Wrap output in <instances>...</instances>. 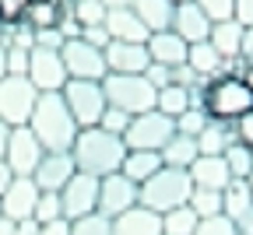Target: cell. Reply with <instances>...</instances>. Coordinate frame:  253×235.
Wrapping results in <instances>:
<instances>
[{"mask_svg":"<svg viewBox=\"0 0 253 235\" xmlns=\"http://www.w3.org/2000/svg\"><path fill=\"white\" fill-rule=\"evenodd\" d=\"M130 11L144 21L148 32H162V28L172 25V11H176V4H172V0H134Z\"/></svg>","mask_w":253,"mask_h":235,"instance_id":"d4e9b609","label":"cell"},{"mask_svg":"<svg viewBox=\"0 0 253 235\" xmlns=\"http://www.w3.org/2000/svg\"><path fill=\"white\" fill-rule=\"evenodd\" d=\"M232 18H236L239 25H253V0H236Z\"/></svg>","mask_w":253,"mask_h":235,"instance_id":"f907efd6","label":"cell"},{"mask_svg":"<svg viewBox=\"0 0 253 235\" xmlns=\"http://www.w3.org/2000/svg\"><path fill=\"white\" fill-rule=\"evenodd\" d=\"M67 14L81 28H91V25L106 21V4H102V0H67Z\"/></svg>","mask_w":253,"mask_h":235,"instance_id":"1f68e13d","label":"cell"},{"mask_svg":"<svg viewBox=\"0 0 253 235\" xmlns=\"http://www.w3.org/2000/svg\"><path fill=\"white\" fill-rule=\"evenodd\" d=\"M201 109L208 113V119L218 123H236L243 113L253 109V88L243 81V74H225L201 84Z\"/></svg>","mask_w":253,"mask_h":235,"instance_id":"3957f363","label":"cell"},{"mask_svg":"<svg viewBox=\"0 0 253 235\" xmlns=\"http://www.w3.org/2000/svg\"><path fill=\"white\" fill-rule=\"evenodd\" d=\"M11 183H14V172H11V165L0 158V196H4V190H7Z\"/></svg>","mask_w":253,"mask_h":235,"instance_id":"db71d44e","label":"cell"},{"mask_svg":"<svg viewBox=\"0 0 253 235\" xmlns=\"http://www.w3.org/2000/svg\"><path fill=\"white\" fill-rule=\"evenodd\" d=\"M32 218H36L39 225H42V221H56V218H63L60 193H42V190H39V200H36V211H32Z\"/></svg>","mask_w":253,"mask_h":235,"instance_id":"8d00e7d4","label":"cell"},{"mask_svg":"<svg viewBox=\"0 0 253 235\" xmlns=\"http://www.w3.org/2000/svg\"><path fill=\"white\" fill-rule=\"evenodd\" d=\"M144 78H148V84L158 91V88H166V84H172V67H162V63H148V71H144Z\"/></svg>","mask_w":253,"mask_h":235,"instance_id":"f6af8a7d","label":"cell"},{"mask_svg":"<svg viewBox=\"0 0 253 235\" xmlns=\"http://www.w3.org/2000/svg\"><path fill=\"white\" fill-rule=\"evenodd\" d=\"M239 60L253 63V25H243V42H239Z\"/></svg>","mask_w":253,"mask_h":235,"instance_id":"681fc988","label":"cell"},{"mask_svg":"<svg viewBox=\"0 0 253 235\" xmlns=\"http://www.w3.org/2000/svg\"><path fill=\"white\" fill-rule=\"evenodd\" d=\"M4 39H7V25L0 21V46H4Z\"/></svg>","mask_w":253,"mask_h":235,"instance_id":"94428289","label":"cell"},{"mask_svg":"<svg viewBox=\"0 0 253 235\" xmlns=\"http://www.w3.org/2000/svg\"><path fill=\"white\" fill-rule=\"evenodd\" d=\"M225 165H229V176L232 179H246L250 172H253V151L246 148V144H239V141H232L229 148H225Z\"/></svg>","mask_w":253,"mask_h":235,"instance_id":"836d02e7","label":"cell"},{"mask_svg":"<svg viewBox=\"0 0 253 235\" xmlns=\"http://www.w3.org/2000/svg\"><path fill=\"white\" fill-rule=\"evenodd\" d=\"M63 11H67L63 0H32L25 21H28L32 28H56L60 18H63Z\"/></svg>","mask_w":253,"mask_h":235,"instance_id":"f1b7e54d","label":"cell"},{"mask_svg":"<svg viewBox=\"0 0 253 235\" xmlns=\"http://www.w3.org/2000/svg\"><path fill=\"white\" fill-rule=\"evenodd\" d=\"M158 169H162V155H158V151H126L123 161H120V172L130 183H137V186L144 179H151Z\"/></svg>","mask_w":253,"mask_h":235,"instance_id":"cb8c5ba5","label":"cell"},{"mask_svg":"<svg viewBox=\"0 0 253 235\" xmlns=\"http://www.w3.org/2000/svg\"><path fill=\"white\" fill-rule=\"evenodd\" d=\"M63 39L60 36V28H36V46H42V49H63ZM32 46V49H36Z\"/></svg>","mask_w":253,"mask_h":235,"instance_id":"bcb514c9","label":"cell"},{"mask_svg":"<svg viewBox=\"0 0 253 235\" xmlns=\"http://www.w3.org/2000/svg\"><path fill=\"white\" fill-rule=\"evenodd\" d=\"M42 155H46V151H42V144L36 141V133H32L28 126H11L4 161L11 165V172H14V176H32Z\"/></svg>","mask_w":253,"mask_h":235,"instance_id":"7c38bea8","label":"cell"},{"mask_svg":"<svg viewBox=\"0 0 253 235\" xmlns=\"http://www.w3.org/2000/svg\"><path fill=\"white\" fill-rule=\"evenodd\" d=\"M28 7H32V0H0V21L18 25V21H25Z\"/></svg>","mask_w":253,"mask_h":235,"instance_id":"60d3db41","label":"cell"},{"mask_svg":"<svg viewBox=\"0 0 253 235\" xmlns=\"http://www.w3.org/2000/svg\"><path fill=\"white\" fill-rule=\"evenodd\" d=\"M102 91H106V102L109 106L130 113V116L155 109V95H158L148 84L144 74H106L102 78Z\"/></svg>","mask_w":253,"mask_h":235,"instance_id":"5b68a950","label":"cell"},{"mask_svg":"<svg viewBox=\"0 0 253 235\" xmlns=\"http://www.w3.org/2000/svg\"><path fill=\"white\" fill-rule=\"evenodd\" d=\"M78 172V165L71 158V151H46L36 165V172H32V179H36V186L42 193H60L63 183H67L71 176Z\"/></svg>","mask_w":253,"mask_h":235,"instance_id":"5bb4252c","label":"cell"},{"mask_svg":"<svg viewBox=\"0 0 253 235\" xmlns=\"http://www.w3.org/2000/svg\"><path fill=\"white\" fill-rule=\"evenodd\" d=\"M25 78L36 84L39 95L60 91L63 84H67V67H63L60 49H42V46H36V49L28 53V74H25Z\"/></svg>","mask_w":253,"mask_h":235,"instance_id":"30bf717a","label":"cell"},{"mask_svg":"<svg viewBox=\"0 0 253 235\" xmlns=\"http://www.w3.org/2000/svg\"><path fill=\"white\" fill-rule=\"evenodd\" d=\"M186 67L194 71L201 81H211V78H218L221 74V67H225V60L218 56V49L204 39V42H190V49H186Z\"/></svg>","mask_w":253,"mask_h":235,"instance_id":"603a6c76","label":"cell"},{"mask_svg":"<svg viewBox=\"0 0 253 235\" xmlns=\"http://www.w3.org/2000/svg\"><path fill=\"white\" fill-rule=\"evenodd\" d=\"M99 126H102L106 133H116V137H123L126 126H130V113H123V109H116V106H106Z\"/></svg>","mask_w":253,"mask_h":235,"instance_id":"ab89813d","label":"cell"},{"mask_svg":"<svg viewBox=\"0 0 253 235\" xmlns=\"http://www.w3.org/2000/svg\"><path fill=\"white\" fill-rule=\"evenodd\" d=\"M232 225H236V232H239V235H253V207H250L243 218H236Z\"/></svg>","mask_w":253,"mask_h":235,"instance_id":"f5cc1de1","label":"cell"},{"mask_svg":"<svg viewBox=\"0 0 253 235\" xmlns=\"http://www.w3.org/2000/svg\"><path fill=\"white\" fill-rule=\"evenodd\" d=\"M39 235H71V221L67 218H56V221H42Z\"/></svg>","mask_w":253,"mask_h":235,"instance_id":"c3c4849f","label":"cell"},{"mask_svg":"<svg viewBox=\"0 0 253 235\" xmlns=\"http://www.w3.org/2000/svg\"><path fill=\"white\" fill-rule=\"evenodd\" d=\"M137 204V183H130L123 172H109L99 179V214L116 218Z\"/></svg>","mask_w":253,"mask_h":235,"instance_id":"4fadbf2b","label":"cell"},{"mask_svg":"<svg viewBox=\"0 0 253 235\" xmlns=\"http://www.w3.org/2000/svg\"><path fill=\"white\" fill-rule=\"evenodd\" d=\"M169 28L183 42H204L208 32H211V18L194 4V0H183V4H176V11H172V25Z\"/></svg>","mask_w":253,"mask_h":235,"instance_id":"e0dca14e","label":"cell"},{"mask_svg":"<svg viewBox=\"0 0 253 235\" xmlns=\"http://www.w3.org/2000/svg\"><path fill=\"white\" fill-rule=\"evenodd\" d=\"M197 221H201V218L190 211V204L172 207V211H166V214H162V235H194Z\"/></svg>","mask_w":253,"mask_h":235,"instance_id":"4dcf8cb0","label":"cell"},{"mask_svg":"<svg viewBox=\"0 0 253 235\" xmlns=\"http://www.w3.org/2000/svg\"><path fill=\"white\" fill-rule=\"evenodd\" d=\"M232 137H236L239 144L253 148V109H250V113H243V116L232 123Z\"/></svg>","mask_w":253,"mask_h":235,"instance_id":"ee69618b","label":"cell"},{"mask_svg":"<svg viewBox=\"0 0 253 235\" xmlns=\"http://www.w3.org/2000/svg\"><path fill=\"white\" fill-rule=\"evenodd\" d=\"M4 46H18V49H32L36 46V28L28 21H18V25H7V39Z\"/></svg>","mask_w":253,"mask_h":235,"instance_id":"f35d334b","label":"cell"},{"mask_svg":"<svg viewBox=\"0 0 253 235\" xmlns=\"http://www.w3.org/2000/svg\"><path fill=\"white\" fill-rule=\"evenodd\" d=\"M144 46H148V60L151 63H162V67H183L186 63V49H190V42H183L172 28L151 32Z\"/></svg>","mask_w":253,"mask_h":235,"instance_id":"ac0fdd59","label":"cell"},{"mask_svg":"<svg viewBox=\"0 0 253 235\" xmlns=\"http://www.w3.org/2000/svg\"><path fill=\"white\" fill-rule=\"evenodd\" d=\"M7 78V46H0V81Z\"/></svg>","mask_w":253,"mask_h":235,"instance_id":"9f6ffc18","label":"cell"},{"mask_svg":"<svg viewBox=\"0 0 253 235\" xmlns=\"http://www.w3.org/2000/svg\"><path fill=\"white\" fill-rule=\"evenodd\" d=\"M71 235H113V218L91 211L84 218H74L71 221Z\"/></svg>","mask_w":253,"mask_h":235,"instance_id":"e575fe53","label":"cell"},{"mask_svg":"<svg viewBox=\"0 0 253 235\" xmlns=\"http://www.w3.org/2000/svg\"><path fill=\"white\" fill-rule=\"evenodd\" d=\"M194 4L211 18V21H221V18H232V7L236 0H194Z\"/></svg>","mask_w":253,"mask_h":235,"instance_id":"b9f144b4","label":"cell"},{"mask_svg":"<svg viewBox=\"0 0 253 235\" xmlns=\"http://www.w3.org/2000/svg\"><path fill=\"white\" fill-rule=\"evenodd\" d=\"M63 102H67L71 116L78 126H99L102 113H106V91H102V81H78V78H67V84L60 88Z\"/></svg>","mask_w":253,"mask_h":235,"instance_id":"52a82bcc","label":"cell"},{"mask_svg":"<svg viewBox=\"0 0 253 235\" xmlns=\"http://www.w3.org/2000/svg\"><path fill=\"white\" fill-rule=\"evenodd\" d=\"M194 235H239V232H236L232 218L214 214V218H201V221H197V228H194Z\"/></svg>","mask_w":253,"mask_h":235,"instance_id":"74e56055","label":"cell"},{"mask_svg":"<svg viewBox=\"0 0 253 235\" xmlns=\"http://www.w3.org/2000/svg\"><path fill=\"white\" fill-rule=\"evenodd\" d=\"M208 42L218 49V56H221V60H236V56H239V42H243V25H239L236 18L211 21Z\"/></svg>","mask_w":253,"mask_h":235,"instance_id":"7402d4cb","label":"cell"},{"mask_svg":"<svg viewBox=\"0 0 253 235\" xmlns=\"http://www.w3.org/2000/svg\"><path fill=\"white\" fill-rule=\"evenodd\" d=\"M28 130L36 133V141L42 144V151H71L74 137H78V123L63 102L60 91H46L36 98V109L28 116Z\"/></svg>","mask_w":253,"mask_h":235,"instance_id":"6da1fadb","label":"cell"},{"mask_svg":"<svg viewBox=\"0 0 253 235\" xmlns=\"http://www.w3.org/2000/svg\"><path fill=\"white\" fill-rule=\"evenodd\" d=\"M172 123H176V133H183V137H197V133L204 130V123H208V113L197 109V106H190V109L179 113Z\"/></svg>","mask_w":253,"mask_h":235,"instance_id":"d590c367","label":"cell"},{"mask_svg":"<svg viewBox=\"0 0 253 235\" xmlns=\"http://www.w3.org/2000/svg\"><path fill=\"white\" fill-rule=\"evenodd\" d=\"M81 39L91 42V46H99V49H106L109 46V32H106V25H91V28H81Z\"/></svg>","mask_w":253,"mask_h":235,"instance_id":"7dc6e473","label":"cell"},{"mask_svg":"<svg viewBox=\"0 0 253 235\" xmlns=\"http://www.w3.org/2000/svg\"><path fill=\"white\" fill-rule=\"evenodd\" d=\"M113 235H162V214H155L141 204L113 218Z\"/></svg>","mask_w":253,"mask_h":235,"instance_id":"44dd1931","label":"cell"},{"mask_svg":"<svg viewBox=\"0 0 253 235\" xmlns=\"http://www.w3.org/2000/svg\"><path fill=\"white\" fill-rule=\"evenodd\" d=\"M28 53H32V49L7 46V74H14V78H25V74H28Z\"/></svg>","mask_w":253,"mask_h":235,"instance_id":"7bdbcfd3","label":"cell"},{"mask_svg":"<svg viewBox=\"0 0 253 235\" xmlns=\"http://www.w3.org/2000/svg\"><path fill=\"white\" fill-rule=\"evenodd\" d=\"M232 123H218V119H208L204 130L197 133V151L201 155H225V148L232 144Z\"/></svg>","mask_w":253,"mask_h":235,"instance_id":"4316f807","label":"cell"},{"mask_svg":"<svg viewBox=\"0 0 253 235\" xmlns=\"http://www.w3.org/2000/svg\"><path fill=\"white\" fill-rule=\"evenodd\" d=\"M102 56H106V71L109 74H144L148 63H151L144 42H116V39H109Z\"/></svg>","mask_w":253,"mask_h":235,"instance_id":"2e32d148","label":"cell"},{"mask_svg":"<svg viewBox=\"0 0 253 235\" xmlns=\"http://www.w3.org/2000/svg\"><path fill=\"white\" fill-rule=\"evenodd\" d=\"M0 218H4V214H0Z\"/></svg>","mask_w":253,"mask_h":235,"instance_id":"e7e4bbea","label":"cell"},{"mask_svg":"<svg viewBox=\"0 0 253 235\" xmlns=\"http://www.w3.org/2000/svg\"><path fill=\"white\" fill-rule=\"evenodd\" d=\"M172 4H183V0H172Z\"/></svg>","mask_w":253,"mask_h":235,"instance_id":"be15d7a7","label":"cell"},{"mask_svg":"<svg viewBox=\"0 0 253 235\" xmlns=\"http://www.w3.org/2000/svg\"><path fill=\"white\" fill-rule=\"evenodd\" d=\"M190 183L194 186H204V190H225L232 183L229 176V165L221 155H197V161L190 165Z\"/></svg>","mask_w":253,"mask_h":235,"instance_id":"d6986e66","label":"cell"},{"mask_svg":"<svg viewBox=\"0 0 253 235\" xmlns=\"http://www.w3.org/2000/svg\"><path fill=\"white\" fill-rule=\"evenodd\" d=\"M14 235H39V221H36V218L14 221Z\"/></svg>","mask_w":253,"mask_h":235,"instance_id":"816d5d0a","label":"cell"},{"mask_svg":"<svg viewBox=\"0 0 253 235\" xmlns=\"http://www.w3.org/2000/svg\"><path fill=\"white\" fill-rule=\"evenodd\" d=\"M36 200H39V186L32 176H14V183L4 190V196H0V214L11 218V221H25L32 218V211H36Z\"/></svg>","mask_w":253,"mask_h":235,"instance_id":"9a60e30c","label":"cell"},{"mask_svg":"<svg viewBox=\"0 0 253 235\" xmlns=\"http://www.w3.org/2000/svg\"><path fill=\"white\" fill-rule=\"evenodd\" d=\"M158 155H162V165H169V169H190V165L197 161V155H201V151H197V137L172 133Z\"/></svg>","mask_w":253,"mask_h":235,"instance_id":"484cf974","label":"cell"},{"mask_svg":"<svg viewBox=\"0 0 253 235\" xmlns=\"http://www.w3.org/2000/svg\"><path fill=\"white\" fill-rule=\"evenodd\" d=\"M123 155H126L123 137L106 133L102 126H81L74 144H71V158L78 165V172H88L95 179H102L109 172H120Z\"/></svg>","mask_w":253,"mask_h":235,"instance_id":"7a4b0ae2","label":"cell"},{"mask_svg":"<svg viewBox=\"0 0 253 235\" xmlns=\"http://www.w3.org/2000/svg\"><path fill=\"white\" fill-rule=\"evenodd\" d=\"M246 190H250V196H253V172L246 176Z\"/></svg>","mask_w":253,"mask_h":235,"instance_id":"6125c7cd","label":"cell"},{"mask_svg":"<svg viewBox=\"0 0 253 235\" xmlns=\"http://www.w3.org/2000/svg\"><path fill=\"white\" fill-rule=\"evenodd\" d=\"M7 137H11V126L0 119V158H4V151H7Z\"/></svg>","mask_w":253,"mask_h":235,"instance_id":"11a10c76","label":"cell"},{"mask_svg":"<svg viewBox=\"0 0 253 235\" xmlns=\"http://www.w3.org/2000/svg\"><path fill=\"white\" fill-rule=\"evenodd\" d=\"M190 190H194V183H190L186 169H169V165H162L151 179H144L137 186V204L155 211V214H166V211L186 204Z\"/></svg>","mask_w":253,"mask_h":235,"instance_id":"277c9868","label":"cell"},{"mask_svg":"<svg viewBox=\"0 0 253 235\" xmlns=\"http://www.w3.org/2000/svg\"><path fill=\"white\" fill-rule=\"evenodd\" d=\"M190 106V88H183V84H166V88H158V95H155V109L158 113H166V116H179V113H186Z\"/></svg>","mask_w":253,"mask_h":235,"instance_id":"f546056e","label":"cell"},{"mask_svg":"<svg viewBox=\"0 0 253 235\" xmlns=\"http://www.w3.org/2000/svg\"><path fill=\"white\" fill-rule=\"evenodd\" d=\"M0 235H14V221L11 218H0Z\"/></svg>","mask_w":253,"mask_h":235,"instance_id":"680465c9","label":"cell"},{"mask_svg":"<svg viewBox=\"0 0 253 235\" xmlns=\"http://www.w3.org/2000/svg\"><path fill=\"white\" fill-rule=\"evenodd\" d=\"M253 207V196H250V190H246V179H232L225 190H221V214L225 218H243L246 211Z\"/></svg>","mask_w":253,"mask_h":235,"instance_id":"83f0119b","label":"cell"},{"mask_svg":"<svg viewBox=\"0 0 253 235\" xmlns=\"http://www.w3.org/2000/svg\"><path fill=\"white\" fill-rule=\"evenodd\" d=\"M172 133H176L172 116L158 113V109H148V113L130 116V126L123 133V144H126V151H162Z\"/></svg>","mask_w":253,"mask_h":235,"instance_id":"8992f818","label":"cell"},{"mask_svg":"<svg viewBox=\"0 0 253 235\" xmlns=\"http://www.w3.org/2000/svg\"><path fill=\"white\" fill-rule=\"evenodd\" d=\"M36 98H39V91H36V84L28 78L7 74L0 81V119L7 126H28V116L36 109Z\"/></svg>","mask_w":253,"mask_h":235,"instance_id":"ba28073f","label":"cell"},{"mask_svg":"<svg viewBox=\"0 0 253 235\" xmlns=\"http://www.w3.org/2000/svg\"><path fill=\"white\" fill-rule=\"evenodd\" d=\"M60 56H63V67H67V78H78V81H102V78L109 74L102 49L91 46V42H84L81 36L63 42Z\"/></svg>","mask_w":253,"mask_h":235,"instance_id":"9c48e42d","label":"cell"},{"mask_svg":"<svg viewBox=\"0 0 253 235\" xmlns=\"http://www.w3.org/2000/svg\"><path fill=\"white\" fill-rule=\"evenodd\" d=\"M102 4H106V11H116V7H130L134 0H102Z\"/></svg>","mask_w":253,"mask_h":235,"instance_id":"6f0895ef","label":"cell"},{"mask_svg":"<svg viewBox=\"0 0 253 235\" xmlns=\"http://www.w3.org/2000/svg\"><path fill=\"white\" fill-rule=\"evenodd\" d=\"M60 204H63V218L67 221L99 211V179L88 172H74L60 190Z\"/></svg>","mask_w":253,"mask_h":235,"instance_id":"8fae6325","label":"cell"},{"mask_svg":"<svg viewBox=\"0 0 253 235\" xmlns=\"http://www.w3.org/2000/svg\"><path fill=\"white\" fill-rule=\"evenodd\" d=\"M243 81L253 88V63H243Z\"/></svg>","mask_w":253,"mask_h":235,"instance_id":"91938a15","label":"cell"},{"mask_svg":"<svg viewBox=\"0 0 253 235\" xmlns=\"http://www.w3.org/2000/svg\"><path fill=\"white\" fill-rule=\"evenodd\" d=\"M106 32H109V39L116 42H148L151 32L144 28V21L130 11V7H116V11H106Z\"/></svg>","mask_w":253,"mask_h":235,"instance_id":"ffe728a7","label":"cell"},{"mask_svg":"<svg viewBox=\"0 0 253 235\" xmlns=\"http://www.w3.org/2000/svg\"><path fill=\"white\" fill-rule=\"evenodd\" d=\"M190 211H194L197 218H214L221 214V190H204V186H194L190 190Z\"/></svg>","mask_w":253,"mask_h":235,"instance_id":"d6a6232c","label":"cell"}]
</instances>
